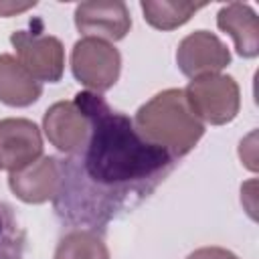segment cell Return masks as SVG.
Returning <instances> with one entry per match:
<instances>
[{
	"label": "cell",
	"instance_id": "9c48e42d",
	"mask_svg": "<svg viewBox=\"0 0 259 259\" xmlns=\"http://www.w3.org/2000/svg\"><path fill=\"white\" fill-rule=\"evenodd\" d=\"M8 186L20 200L30 204L53 200L59 188V158L40 156L26 168L10 172Z\"/></svg>",
	"mask_w": 259,
	"mask_h": 259
},
{
	"label": "cell",
	"instance_id": "ba28073f",
	"mask_svg": "<svg viewBox=\"0 0 259 259\" xmlns=\"http://www.w3.org/2000/svg\"><path fill=\"white\" fill-rule=\"evenodd\" d=\"M75 26L87 38L107 42L121 40L132 26L130 10L123 2H81L75 8Z\"/></svg>",
	"mask_w": 259,
	"mask_h": 259
},
{
	"label": "cell",
	"instance_id": "3957f363",
	"mask_svg": "<svg viewBox=\"0 0 259 259\" xmlns=\"http://www.w3.org/2000/svg\"><path fill=\"white\" fill-rule=\"evenodd\" d=\"M186 101L200 121L223 125L239 113L241 97L239 85L229 75H202L188 83L184 89Z\"/></svg>",
	"mask_w": 259,
	"mask_h": 259
},
{
	"label": "cell",
	"instance_id": "8992f818",
	"mask_svg": "<svg viewBox=\"0 0 259 259\" xmlns=\"http://www.w3.org/2000/svg\"><path fill=\"white\" fill-rule=\"evenodd\" d=\"M42 154V138L34 121L24 117L0 119V170L18 172Z\"/></svg>",
	"mask_w": 259,
	"mask_h": 259
},
{
	"label": "cell",
	"instance_id": "30bf717a",
	"mask_svg": "<svg viewBox=\"0 0 259 259\" xmlns=\"http://www.w3.org/2000/svg\"><path fill=\"white\" fill-rule=\"evenodd\" d=\"M49 142L63 154L73 152L87 134V117L75 101H59L51 105L42 119Z\"/></svg>",
	"mask_w": 259,
	"mask_h": 259
},
{
	"label": "cell",
	"instance_id": "e0dca14e",
	"mask_svg": "<svg viewBox=\"0 0 259 259\" xmlns=\"http://www.w3.org/2000/svg\"><path fill=\"white\" fill-rule=\"evenodd\" d=\"M186 259H237V255L223 247H202L190 253Z\"/></svg>",
	"mask_w": 259,
	"mask_h": 259
},
{
	"label": "cell",
	"instance_id": "52a82bcc",
	"mask_svg": "<svg viewBox=\"0 0 259 259\" xmlns=\"http://www.w3.org/2000/svg\"><path fill=\"white\" fill-rule=\"evenodd\" d=\"M176 63L186 77L196 79L223 71L231 63V53L217 34L208 30H196L180 40Z\"/></svg>",
	"mask_w": 259,
	"mask_h": 259
},
{
	"label": "cell",
	"instance_id": "6da1fadb",
	"mask_svg": "<svg viewBox=\"0 0 259 259\" xmlns=\"http://www.w3.org/2000/svg\"><path fill=\"white\" fill-rule=\"evenodd\" d=\"M73 101L87 117V134L73 152L59 158L53 208L73 229L103 233L166 180L176 158L146 142L134 121L99 93L79 91Z\"/></svg>",
	"mask_w": 259,
	"mask_h": 259
},
{
	"label": "cell",
	"instance_id": "5b68a950",
	"mask_svg": "<svg viewBox=\"0 0 259 259\" xmlns=\"http://www.w3.org/2000/svg\"><path fill=\"white\" fill-rule=\"evenodd\" d=\"M16 61L38 81L57 83L65 69V51L57 36L36 30H16L10 36Z\"/></svg>",
	"mask_w": 259,
	"mask_h": 259
},
{
	"label": "cell",
	"instance_id": "7c38bea8",
	"mask_svg": "<svg viewBox=\"0 0 259 259\" xmlns=\"http://www.w3.org/2000/svg\"><path fill=\"white\" fill-rule=\"evenodd\" d=\"M42 93V85L12 55H0V101L10 107H26Z\"/></svg>",
	"mask_w": 259,
	"mask_h": 259
},
{
	"label": "cell",
	"instance_id": "9a60e30c",
	"mask_svg": "<svg viewBox=\"0 0 259 259\" xmlns=\"http://www.w3.org/2000/svg\"><path fill=\"white\" fill-rule=\"evenodd\" d=\"M26 233L12 206L0 202V259H22Z\"/></svg>",
	"mask_w": 259,
	"mask_h": 259
},
{
	"label": "cell",
	"instance_id": "ac0fdd59",
	"mask_svg": "<svg viewBox=\"0 0 259 259\" xmlns=\"http://www.w3.org/2000/svg\"><path fill=\"white\" fill-rule=\"evenodd\" d=\"M32 6H36V2H0V16H14Z\"/></svg>",
	"mask_w": 259,
	"mask_h": 259
},
{
	"label": "cell",
	"instance_id": "277c9868",
	"mask_svg": "<svg viewBox=\"0 0 259 259\" xmlns=\"http://www.w3.org/2000/svg\"><path fill=\"white\" fill-rule=\"evenodd\" d=\"M71 69L79 83L89 87L93 93H101L115 85L121 69V57L111 42L83 36L71 51Z\"/></svg>",
	"mask_w": 259,
	"mask_h": 259
},
{
	"label": "cell",
	"instance_id": "8fae6325",
	"mask_svg": "<svg viewBox=\"0 0 259 259\" xmlns=\"http://www.w3.org/2000/svg\"><path fill=\"white\" fill-rule=\"evenodd\" d=\"M217 24L223 32L231 34L235 49L241 57H257L259 53V22L249 4L231 2L217 14Z\"/></svg>",
	"mask_w": 259,
	"mask_h": 259
},
{
	"label": "cell",
	"instance_id": "4fadbf2b",
	"mask_svg": "<svg viewBox=\"0 0 259 259\" xmlns=\"http://www.w3.org/2000/svg\"><path fill=\"white\" fill-rule=\"evenodd\" d=\"M144 18L158 30H174L190 20L200 8H204V2H176V0H146L140 4Z\"/></svg>",
	"mask_w": 259,
	"mask_h": 259
},
{
	"label": "cell",
	"instance_id": "5bb4252c",
	"mask_svg": "<svg viewBox=\"0 0 259 259\" xmlns=\"http://www.w3.org/2000/svg\"><path fill=\"white\" fill-rule=\"evenodd\" d=\"M55 259H109V251L99 233L89 229H71L61 237Z\"/></svg>",
	"mask_w": 259,
	"mask_h": 259
},
{
	"label": "cell",
	"instance_id": "2e32d148",
	"mask_svg": "<svg viewBox=\"0 0 259 259\" xmlns=\"http://www.w3.org/2000/svg\"><path fill=\"white\" fill-rule=\"evenodd\" d=\"M257 148H255V132H251L243 142H241V148H239V154H241V160L243 164L249 168V170H257Z\"/></svg>",
	"mask_w": 259,
	"mask_h": 259
},
{
	"label": "cell",
	"instance_id": "7a4b0ae2",
	"mask_svg": "<svg viewBox=\"0 0 259 259\" xmlns=\"http://www.w3.org/2000/svg\"><path fill=\"white\" fill-rule=\"evenodd\" d=\"M132 121L146 142L164 148L176 160L186 156L204 134V123L190 109L184 89H166L154 95Z\"/></svg>",
	"mask_w": 259,
	"mask_h": 259
}]
</instances>
